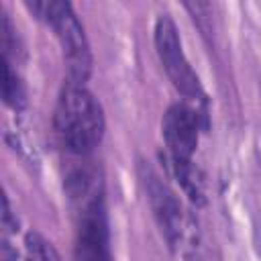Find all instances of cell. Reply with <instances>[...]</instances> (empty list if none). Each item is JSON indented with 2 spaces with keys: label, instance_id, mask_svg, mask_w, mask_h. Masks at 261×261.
Instances as JSON below:
<instances>
[{
  "label": "cell",
  "instance_id": "cell-1",
  "mask_svg": "<svg viewBox=\"0 0 261 261\" xmlns=\"http://www.w3.org/2000/svg\"><path fill=\"white\" fill-rule=\"evenodd\" d=\"M59 145L75 157H88L104 137V112L96 96L84 86L65 82L53 112Z\"/></svg>",
  "mask_w": 261,
  "mask_h": 261
},
{
  "label": "cell",
  "instance_id": "cell-2",
  "mask_svg": "<svg viewBox=\"0 0 261 261\" xmlns=\"http://www.w3.org/2000/svg\"><path fill=\"white\" fill-rule=\"evenodd\" d=\"M161 135L177 181L194 202H200L202 181L194 167V153L200 137V110L186 102L171 104L163 114Z\"/></svg>",
  "mask_w": 261,
  "mask_h": 261
},
{
  "label": "cell",
  "instance_id": "cell-3",
  "mask_svg": "<svg viewBox=\"0 0 261 261\" xmlns=\"http://www.w3.org/2000/svg\"><path fill=\"white\" fill-rule=\"evenodd\" d=\"M27 8L39 20H43L47 27L53 29L67 67V82L86 84L92 73L94 59L86 31L73 6L69 2L45 0V2H27Z\"/></svg>",
  "mask_w": 261,
  "mask_h": 261
},
{
  "label": "cell",
  "instance_id": "cell-4",
  "mask_svg": "<svg viewBox=\"0 0 261 261\" xmlns=\"http://www.w3.org/2000/svg\"><path fill=\"white\" fill-rule=\"evenodd\" d=\"M139 181L143 186V192L147 196L149 208L153 212V218L165 237L167 245L173 251H184L188 234H190V224L188 216L181 208L179 198L171 190V186L161 177V173L149 163V161H139Z\"/></svg>",
  "mask_w": 261,
  "mask_h": 261
},
{
  "label": "cell",
  "instance_id": "cell-5",
  "mask_svg": "<svg viewBox=\"0 0 261 261\" xmlns=\"http://www.w3.org/2000/svg\"><path fill=\"white\" fill-rule=\"evenodd\" d=\"M153 41H155L157 57H159L169 82L198 110L200 104H206V94L202 90L200 77L196 75L194 67L190 65V61L184 53L177 27H175V22L169 14H161L155 20Z\"/></svg>",
  "mask_w": 261,
  "mask_h": 261
},
{
  "label": "cell",
  "instance_id": "cell-6",
  "mask_svg": "<svg viewBox=\"0 0 261 261\" xmlns=\"http://www.w3.org/2000/svg\"><path fill=\"white\" fill-rule=\"evenodd\" d=\"M73 208H75V243H73L75 261H112L104 194L100 192L80 204H73Z\"/></svg>",
  "mask_w": 261,
  "mask_h": 261
},
{
  "label": "cell",
  "instance_id": "cell-7",
  "mask_svg": "<svg viewBox=\"0 0 261 261\" xmlns=\"http://www.w3.org/2000/svg\"><path fill=\"white\" fill-rule=\"evenodd\" d=\"M2 96H4V102L14 110H22L27 104L24 86L18 73L14 71L12 61L8 59H2Z\"/></svg>",
  "mask_w": 261,
  "mask_h": 261
},
{
  "label": "cell",
  "instance_id": "cell-8",
  "mask_svg": "<svg viewBox=\"0 0 261 261\" xmlns=\"http://www.w3.org/2000/svg\"><path fill=\"white\" fill-rule=\"evenodd\" d=\"M24 245H27V261H61L57 249L39 232H29L24 237Z\"/></svg>",
  "mask_w": 261,
  "mask_h": 261
}]
</instances>
